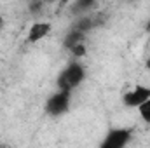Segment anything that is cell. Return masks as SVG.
<instances>
[{"mask_svg":"<svg viewBox=\"0 0 150 148\" xmlns=\"http://www.w3.org/2000/svg\"><path fill=\"white\" fill-rule=\"evenodd\" d=\"M86 78V70L80 63H68V66L58 75V80H56V85L58 89H63V91H74L77 89Z\"/></svg>","mask_w":150,"mask_h":148,"instance_id":"obj_1","label":"cell"},{"mask_svg":"<svg viewBox=\"0 0 150 148\" xmlns=\"http://www.w3.org/2000/svg\"><path fill=\"white\" fill-rule=\"evenodd\" d=\"M70 91H63V89H58L45 103V111L52 117H59L63 115L65 111L68 110L70 106Z\"/></svg>","mask_w":150,"mask_h":148,"instance_id":"obj_2","label":"cell"},{"mask_svg":"<svg viewBox=\"0 0 150 148\" xmlns=\"http://www.w3.org/2000/svg\"><path fill=\"white\" fill-rule=\"evenodd\" d=\"M150 98V87L147 85H134L133 89L122 94V105L127 108H138L143 101Z\"/></svg>","mask_w":150,"mask_h":148,"instance_id":"obj_3","label":"cell"},{"mask_svg":"<svg viewBox=\"0 0 150 148\" xmlns=\"http://www.w3.org/2000/svg\"><path fill=\"white\" fill-rule=\"evenodd\" d=\"M129 138H131V132L127 129H113L107 134L105 141H103V147L105 148H122L129 143Z\"/></svg>","mask_w":150,"mask_h":148,"instance_id":"obj_4","label":"cell"},{"mask_svg":"<svg viewBox=\"0 0 150 148\" xmlns=\"http://www.w3.org/2000/svg\"><path fill=\"white\" fill-rule=\"evenodd\" d=\"M51 23H44V21H37L30 26L28 30V42L35 44V42H40L42 38H45L49 33H51Z\"/></svg>","mask_w":150,"mask_h":148,"instance_id":"obj_5","label":"cell"},{"mask_svg":"<svg viewBox=\"0 0 150 148\" xmlns=\"http://www.w3.org/2000/svg\"><path fill=\"white\" fill-rule=\"evenodd\" d=\"M84 35H86V33H82V32H79V30L72 28V32L65 37V40H63L65 47H67V49H72V47H75L77 44L84 42Z\"/></svg>","mask_w":150,"mask_h":148,"instance_id":"obj_6","label":"cell"},{"mask_svg":"<svg viewBox=\"0 0 150 148\" xmlns=\"http://www.w3.org/2000/svg\"><path fill=\"white\" fill-rule=\"evenodd\" d=\"M94 5H96V0H75L72 11L77 12V14H80V16H84V14L89 12Z\"/></svg>","mask_w":150,"mask_h":148,"instance_id":"obj_7","label":"cell"},{"mask_svg":"<svg viewBox=\"0 0 150 148\" xmlns=\"http://www.w3.org/2000/svg\"><path fill=\"white\" fill-rule=\"evenodd\" d=\"M93 26H94V19H93L89 14H84V16H80V18H79V21L74 25L75 30H79V32H82V33L89 32Z\"/></svg>","mask_w":150,"mask_h":148,"instance_id":"obj_8","label":"cell"},{"mask_svg":"<svg viewBox=\"0 0 150 148\" xmlns=\"http://www.w3.org/2000/svg\"><path fill=\"white\" fill-rule=\"evenodd\" d=\"M138 111H140V117L143 118V122L150 124V98L138 106Z\"/></svg>","mask_w":150,"mask_h":148,"instance_id":"obj_9","label":"cell"},{"mask_svg":"<svg viewBox=\"0 0 150 148\" xmlns=\"http://www.w3.org/2000/svg\"><path fill=\"white\" fill-rule=\"evenodd\" d=\"M70 52L74 54L75 58H84V56H86V45H84V42H80V44H77L75 47H72Z\"/></svg>","mask_w":150,"mask_h":148,"instance_id":"obj_10","label":"cell"},{"mask_svg":"<svg viewBox=\"0 0 150 148\" xmlns=\"http://www.w3.org/2000/svg\"><path fill=\"white\" fill-rule=\"evenodd\" d=\"M2 25H4V18L0 16V28H2Z\"/></svg>","mask_w":150,"mask_h":148,"instance_id":"obj_11","label":"cell"},{"mask_svg":"<svg viewBox=\"0 0 150 148\" xmlns=\"http://www.w3.org/2000/svg\"><path fill=\"white\" fill-rule=\"evenodd\" d=\"M147 32H149V33H150V21H149V23H147Z\"/></svg>","mask_w":150,"mask_h":148,"instance_id":"obj_12","label":"cell"}]
</instances>
